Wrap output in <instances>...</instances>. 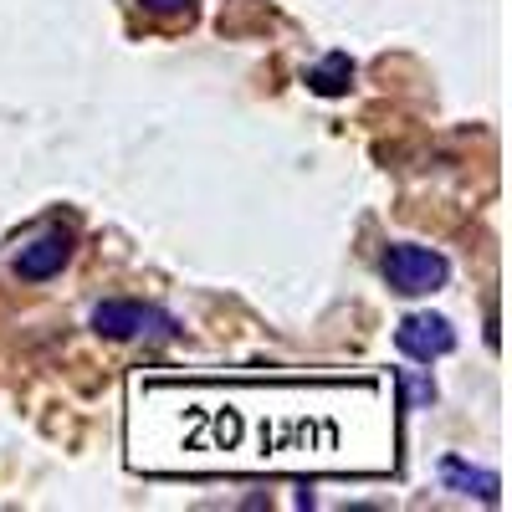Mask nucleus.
<instances>
[{"label": "nucleus", "mask_w": 512, "mask_h": 512, "mask_svg": "<svg viewBox=\"0 0 512 512\" xmlns=\"http://www.w3.org/2000/svg\"><path fill=\"white\" fill-rule=\"evenodd\" d=\"M395 344H400V354L431 364V359H446V354L456 349V328H451L441 313H410V318L395 328Z\"/></svg>", "instance_id": "f03ea898"}, {"label": "nucleus", "mask_w": 512, "mask_h": 512, "mask_svg": "<svg viewBox=\"0 0 512 512\" xmlns=\"http://www.w3.org/2000/svg\"><path fill=\"white\" fill-rule=\"evenodd\" d=\"M139 6H144L149 16H190L195 0H139Z\"/></svg>", "instance_id": "0eeeda50"}, {"label": "nucleus", "mask_w": 512, "mask_h": 512, "mask_svg": "<svg viewBox=\"0 0 512 512\" xmlns=\"http://www.w3.org/2000/svg\"><path fill=\"white\" fill-rule=\"evenodd\" d=\"M405 395H410V405H431V400H436V384H431V379H410V374H405Z\"/></svg>", "instance_id": "6e6552de"}, {"label": "nucleus", "mask_w": 512, "mask_h": 512, "mask_svg": "<svg viewBox=\"0 0 512 512\" xmlns=\"http://www.w3.org/2000/svg\"><path fill=\"white\" fill-rule=\"evenodd\" d=\"M349 77H354V62H349L344 52H333L323 67L308 72V88L323 93V98H338V93H349Z\"/></svg>", "instance_id": "423d86ee"}, {"label": "nucleus", "mask_w": 512, "mask_h": 512, "mask_svg": "<svg viewBox=\"0 0 512 512\" xmlns=\"http://www.w3.org/2000/svg\"><path fill=\"white\" fill-rule=\"evenodd\" d=\"M441 477H446V487L461 492V497H482L487 507L502 502V482H497V472H487V466H466L461 456H446V461H441Z\"/></svg>", "instance_id": "39448f33"}, {"label": "nucleus", "mask_w": 512, "mask_h": 512, "mask_svg": "<svg viewBox=\"0 0 512 512\" xmlns=\"http://www.w3.org/2000/svg\"><path fill=\"white\" fill-rule=\"evenodd\" d=\"M67 256H72V236L67 231H41L36 241H26L21 251H16V277H26V282H47V277H57L62 267H67Z\"/></svg>", "instance_id": "20e7f679"}, {"label": "nucleus", "mask_w": 512, "mask_h": 512, "mask_svg": "<svg viewBox=\"0 0 512 512\" xmlns=\"http://www.w3.org/2000/svg\"><path fill=\"white\" fill-rule=\"evenodd\" d=\"M384 282H390L395 292H405V297H425V292H436L446 277H451V262L441 251H431V246H410V241H400V246H390L384 251Z\"/></svg>", "instance_id": "f257e3e1"}, {"label": "nucleus", "mask_w": 512, "mask_h": 512, "mask_svg": "<svg viewBox=\"0 0 512 512\" xmlns=\"http://www.w3.org/2000/svg\"><path fill=\"white\" fill-rule=\"evenodd\" d=\"M93 328L103 338H144V333H175V318H164L144 303H98Z\"/></svg>", "instance_id": "7ed1b4c3"}]
</instances>
